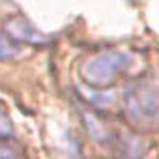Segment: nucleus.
Listing matches in <instances>:
<instances>
[{"label":"nucleus","mask_w":159,"mask_h":159,"mask_svg":"<svg viewBox=\"0 0 159 159\" xmlns=\"http://www.w3.org/2000/svg\"><path fill=\"white\" fill-rule=\"evenodd\" d=\"M15 36L17 38H25V39H28V41H36V43H39V41H43V38H41V34H38L28 23H23V25H15Z\"/></svg>","instance_id":"7ed1b4c3"},{"label":"nucleus","mask_w":159,"mask_h":159,"mask_svg":"<svg viewBox=\"0 0 159 159\" xmlns=\"http://www.w3.org/2000/svg\"><path fill=\"white\" fill-rule=\"evenodd\" d=\"M133 64V56L129 52L122 51H111L103 52L98 56H92L84 66H83V79L88 86L94 88H105L109 86L118 73H122L125 67Z\"/></svg>","instance_id":"f257e3e1"},{"label":"nucleus","mask_w":159,"mask_h":159,"mask_svg":"<svg viewBox=\"0 0 159 159\" xmlns=\"http://www.w3.org/2000/svg\"><path fill=\"white\" fill-rule=\"evenodd\" d=\"M125 109L139 122H159V92L152 86H133L125 94Z\"/></svg>","instance_id":"f03ea898"},{"label":"nucleus","mask_w":159,"mask_h":159,"mask_svg":"<svg viewBox=\"0 0 159 159\" xmlns=\"http://www.w3.org/2000/svg\"><path fill=\"white\" fill-rule=\"evenodd\" d=\"M17 54V47L13 41H10V38L0 34V60H6Z\"/></svg>","instance_id":"20e7f679"},{"label":"nucleus","mask_w":159,"mask_h":159,"mask_svg":"<svg viewBox=\"0 0 159 159\" xmlns=\"http://www.w3.org/2000/svg\"><path fill=\"white\" fill-rule=\"evenodd\" d=\"M11 131H13V124L8 116V112L0 107V137H8V135H11Z\"/></svg>","instance_id":"39448f33"},{"label":"nucleus","mask_w":159,"mask_h":159,"mask_svg":"<svg viewBox=\"0 0 159 159\" xmlns=\"http://www.w3.org/2000/svg\"><path fill=\"white\" fill-rule=\"evenodd\" d=\"M0 159H21L17 150L11 146H0Z\"/></svg>","instance_id":"423d86ee"}]
</instances>
